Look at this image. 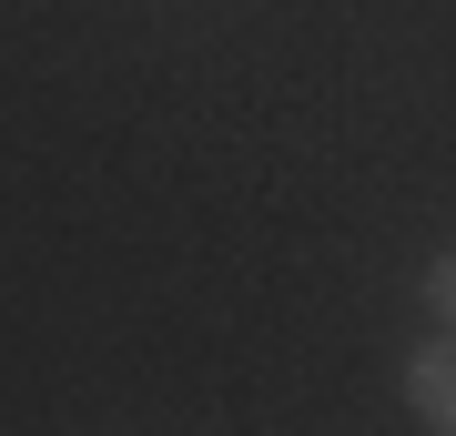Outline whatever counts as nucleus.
<instances>
[{"label":"nucleus","instance_id":"obj_2","mask_svg":"<svg viewBox=\"0 0 456 436\" xmlns=\"http://www.w3.org/2000/svg\"><path fill=\"white\" fill-rule=\"evenodd\" d=\"M426 305H436V315H456V264H436V275H426Z\"/></svg>","mask_w":456,"mask_h":436},{"label":"nucleus","instance_id":"obj_1","mask_svg":"<svg viewBox=\"0 0 456 436\" xmlns=\"http://www.w3.org/2000/svg\"><path fill=\"white\" fill-rule=\"evenodd\" d=\"M416 416L426 426H456V345H426V356H416Z\"/></svg>","mask_w":456,"mask_h":436}]
</instances>
